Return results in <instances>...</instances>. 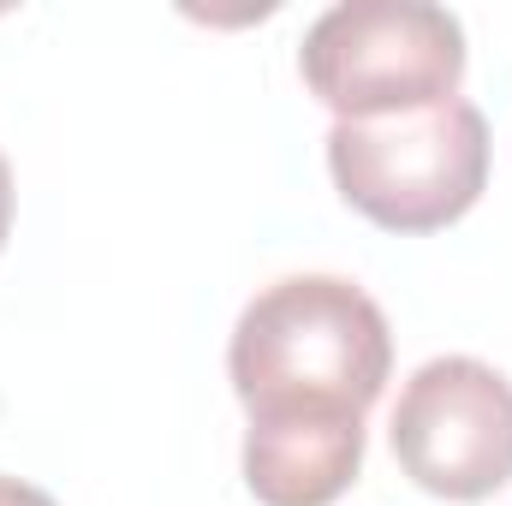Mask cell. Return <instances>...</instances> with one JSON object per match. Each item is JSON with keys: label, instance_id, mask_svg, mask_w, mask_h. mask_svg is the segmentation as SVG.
Returning a JSON list of instances; mask_svg holds the SVG:
<instances>
[{"label": "cell", "instance_id": "277c9868", "mask_svg": "<svg viewBox=\"0 0 512 506\" xmlns=\"http://www.w3.org/2000/svg\"><path fill=\"white\" fill-rule=\"evenodd\" d=\"M399 471L435 501H489L512 483V381L483 358H429L387 423Z\"/></svg>", "mask_w": 512, "mask_h": 506}, {"label": "cell", "instance_id": "3957f363", "mask_svg": "<svg viewBox=\"0 0 512 506\" xmlns=\"http://www.w3.org/2000/svg\"><path fill=\"white\" fill-rule=\"evenodd\" d=\"M298 72L334 120L417 114L459 96L465 24L429 0H346L304 30Z\"/></svg>", "mask_w": 512, "mask_h": 506}, {"label": "cell", "instance_id": "7a4b0ae2", "mask_svg": "<svg viewBox=\"0 0 512 506\" xmlns=\"http://www.w3.org/2000/svg\"><path fill=\"white\" fill-rule=\"evenodd\" d=\"M328 173L340 197L387 233H441L489 185V120L453 96L393 120H334Z\"/></svg>", "mask_w": 512, "mask_h": 506}, {"label": "cell", "instance_id": "5b68a950", "mask_svg": "<svg viewBox=\"0 0 512 506\" xmlns=\"http://www.w3.org/2000/svg\"><path fill=\"white\" fill-rule=\"evenodd\" d=\"M364 465V423H245V489L262 506H334Z\"/></svg>", "mask_w": 512, "mask_h": 506}, {"label": "cell", "instance_id": "8992f818", "mask_svg": "<svg viewBox=\"0 0 512 506\" xmlns=\"http://www.w3.org/2000/svg\"><path fill=\"white\" fill-rule=\"evenodd\" d=\"M0 506H60L48 489L24 483V477H0Z\"/></svg>", "mask_w": 512, "mask_h": 506}, {"label": "cell", "instance_id": "6da1fadb", "mask_svg": "<svg viewBox=\"0 0 512 506\" xmlns=\"http://www.w3.org/2000/svg\"><path fill=\"white\" fill-rule=\"evenodd\" d=\"M393 370L382 304L340 274H286L233 322L227 376L251 423H364Z\"/></svg>", "mask_w": 512, "mask_h": 506}, {"label": "cell", "instance_id": "52a82bcc", "mask_svg": "<svg viewBox=\"0 0 512 506\" xmlns=\"http://www.w3.org/2000/svg\"><path fill=\"white\" fill-rule=\"evenodd\" d=\"M12 209H18V191H12V167L0 155V251H6V233H12Z\"/></svg>", "mask_w": 512, "mask_h": 506}]
</instances>
